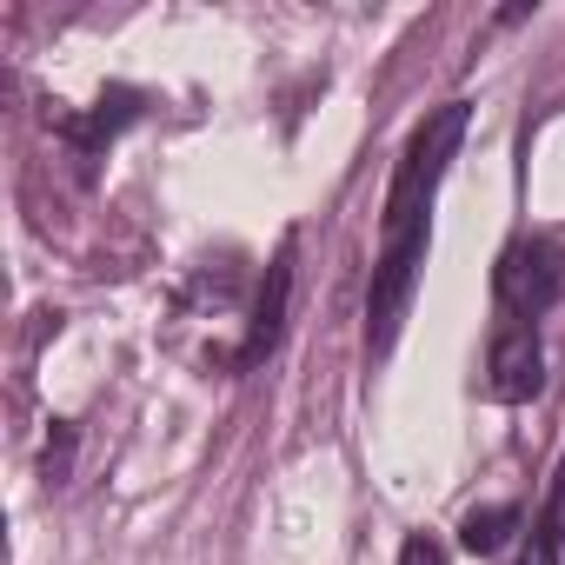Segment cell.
Returning a JSON list of instances; mask_svg holds the SVG:
<instances>
[{"label": "cell", "instance_id": "1", "mask_svg": "<svg viewBox=\"0 0 565 565\" xmlns=\"http://www.w3.org/2000/svg\"><path fill=\"white\" fill-rule=\"evenodd\" d=\"M466 120L472 107L466 100H446L433 107L399 167H393V186H386V220H380V259H373V287H366V347L373 360L393 353L399 327H406V307H413V287H419V266H426V233H433V193L466 140Z\"/></svg>", "mask_w": 565, "mask_h": 565}, {"label": "cell", "instance_id": "2", "mask_svg": "<svg viewBox=\"0 0 565 565\" xmlns=\"http://www.w3.org/2000/svg\"><path fill=\"white\" fill-rule=\"evenodd\" d=\"M492 294H499L505 320L532 327V320L565 294V253H558V239H545V233L512 239V246L499 253V266H492Z\"/></svg>", "mask_w": 565, "mask_h": 565}, {"label": "cell", "instance_id": "3", "mask_svg": "<svg viewBox=\"0 0 565 565\" xmlns=\"http://www.w3.org/2000/svg\"><path fill=\"white\" fill-rule=\"evenodd\" d=\"M539 386H545V347L532 327L505 320L492 333V353H486V393L492 399H532Z\"/></svg>", "mask_w": 565, "mask_h": 565}, {"label": "cell", "instance_id": "4", "mask_svg": "<svg viewBox=\"0 0 565 565\" xmlns=\"http://www.w3.org/2000/svg\"><path fill=\"white\" fill-rule=\"evenodd\" d=\"M287 294H294V239L279 246L273 266H266V287H259V307H253V327H246L239 366H259V360L279 347V327H287Z\"/></svg>", "mask_w": 565, "mask_h": 565}, {"label": "cell", "instance_id": "5", "mask_svg": "<svg viewBox=\"0 0 565 565\" xmlns=\"http://www.w3.org/2000/svg\"><path fill=\"white\" fill-rule=\"evenodd\" d=\"M512 532H519V505H472V512L459 519V545H466L472 558H492Z\"/></svg>", "mask_w": 565, "mask_h": 565}, {"label": "cell", "instance_id": "6", "mask_svg": "<svg viewBox=\"0 0 565 565\" xmlns=\"http://www.w3.org/2000/svg\"><path fill=\"white\" fill-rule=\"evenodd\" d=\"M539 558L545 565H565V459L552 472V492H545V519H539Z\"/></svg>", "mask_w": 565, "mask_h": 565}, {"label": "cell", "instance_id": "7", "mask_svg": "<svg viewBox=\"0 0 565 565\" xmlns=\"http://www.w3.org/2000/svg\"><path fill=\"white\" fill-rule=\"evenodd\" d=\"M47 479H67V466H74V426H54V439H47Z\"/></svg>", "mask_w": 565, "mask_h": 565}, {"label": "cell", "instance_id": "8", "mask_svg": "<svg viewBox=\"0 0 565 565\" xmlns=\"http://www.w3.org/2000/svg\"><path fill=\"white\" fill-rule=\"evenodd\" d=\"M399 565H446V545H439L433 532H413V539L399 545Z\"/></svg>", "mask_w": 565, "mask_h": 565}, {"label": "cell", "instance_id": "9", "mask_svg": "<svg viewBox=\"0 0 565 565\" xmlns=\"http://www.w3.org/2000/svg\"><path fill=\"white\" fill-rule=\"evenodd\" d=\"M519 565H545V558H539V545H532V552H525V558H519Z\"/></svg>", "mask_w": 565, "mask_h": 565}]
</instances>
